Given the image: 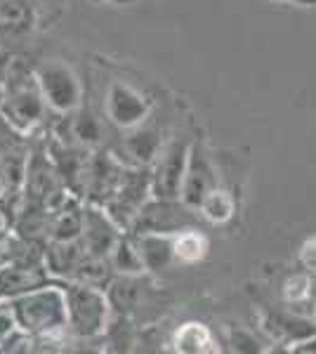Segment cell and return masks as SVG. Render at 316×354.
<instances>
[{
  "instance_id": "cell-26",
  "label": "cell",
  "mask_w": 316,
  "mask_h": 354,
  "mask_svg": "<svg viewBox=\"0 0 316 354\" xmlns=\"http://www.w3.org/2000/svg\"><path fill=\"white\" fill-rule=\"evenodd\" d=\"M3 130H10V125L3 121V116H0V135H3ZM10 133H12V130H10Z\"/></svg>"
},
{
  "instance_id": "cell-29",
  "label": "cell",
  "mask_w": 316,
  "mask_h": 354,
  "mask_svg": "<svg viewBox=\"0 0 316 354\" xmlns=\"http://www.w3.org/2000/svg\"><path fill=\"white\" fill-rule=\"evenodd\" d=\"M314 312H316V300H314Z\"/></svg>"
},
{
  "instance_id": "cell-20",
  "label": "cell",
  "mask_w": 316,
  "mask_h": 354,
  "mask_svg": "<svg viewBox=\"0 0 316 354\" xmlns=\"http://www.w3.org/2000/svg\"><path fill=\"white\" fill-rule=\"evenodd\" d=\"M109 260H111V267L116 274H145L147 272L135 236H128V234H123V236L118 239V243L113 245V250L109 253Z\"/></svg>"
},
{
  "instance_id": "cell-6",
  "label": "cell",
  "mask_w": 316,
  "mask_h": 354,
  "mask_svg": "<svg viewBox=\"0 0 316 354\" xmlns=\"http://www.w3.org/2000/svg\"><path fill=\"white\" fill-rule=\"evenodd\" d=\"M198 218L194 208H189L180 198H151L142 208L132 234L140 232H160V234H177L189 227H196Z\"/></svg>"
},
{
  "instance_id": "cell-5",
  "label": "cell",
  "mask_w": 316,
  "mask_h": 354,
  "mask_svg": "<svg viewBox=\"0 0 316 354\" xmlns=\"http://www.w3.org/2000/svg\"><path fill=\"white\" fill-rule=\"evenodd\" d=\"M189 151H192V145L185 137H175V140L165 142L158 158L151 165L154 198H180L189 163Z\"/></svg>"
},
{
  "instance_id": "cell-22",
  "label": "cell",
  "mask_w": 316,
  "mask_h": 354,
  "mask_svg": "<svg viewBox=\"0 0 316 354\" xmlns=\"http://www.w3.org/2000/svg\"><path fill=\"white\" fill-rule=\"evenodd\" d=\"M102 137H104V123H102V118L93 116V113H85L83 106H80L71 123V142L85 147V149H93V147L100 145Z\"/></svg>"
},
{
  "instance_id": "cell-17",
  "label": "cell",
  "mask_w": 316,
  "mask_h": 354,
  "mask_svg": "<svg viewBox=\"0 0 316 354\" xmlns=\"http://www.w3.org/2000/svg\"><path fill=\"white\" fill-rule=\"evenodd\" d=\"M177 352L185 354H203V352H215V340H212V333L205 324L201 322H187L177 328L175 340H172Z\"/></svg>"
},
{
  "instance_id": "cell-13",
  "label": "cell",
  "mask_w": 316,
  "mask_h": 354,
  "mask_svg": "<svg viewBox=\"0 0 316 354\" xmlns=\"http://www.w3.org/2000/svg\"><path fill=\"white\" fill-rule=\"evenodd\" d=\"M85 248L80 239H73V241H45V250H43V262L45 267L53 274V279H64V281H71L73 270L83 258Z\"/></svg>"
},
{
  "instance_id": "cell-11",
  "label": "cell",
  "mask_w": 316,
  "mask_h": 354,
  "mask_svg": "<svg viewBox=\"0 0 316 354\" xmlns=\"http://www.w3.org/2000/svg\"><path fill=\"white\" fill-rule=\"evenodd\" d=\"M123 230L111 220V215L106 213L102 205L85 203V218H83V234L80 241L88 253L95 255H106L113 250V245L118 243V239L123 236Z\"/></svg>"
},
{
  "instance_id": "cell-25",
  "label": "cell",
  "mask_w": 316,
  "mask_h": 354,
  "mask_svg": "<svg viewBox=\"0 0 316 354\" xmlns=\"http://www.w3.org/2000/svg\"><path fill=\"white\" fill-rule=\"evenodd\" d=\"M295 352H316V338H314V340L302 342L300 347H295Z\"/></svg>"
},
{
  "instance_id": "cell-28",
  "label": "cell",
  "mask_w": 316,
  "mask_h": 354,
  "mask_svg": "<svg viewBox=\"0 0 316 354\" xmlns=\"http://www.w3.org/2000/svg\"><path fill=\"white\" fill-rule=\"evenodd\" d=\"M0 95H3V78H0Z\"/></svg>"
},
{
  "instance_id": "cell-12",
  "label": "cell",
  "mask_w": 316,
  "mask_h": 354,
  "mask_svg": "<svg viewBox=\"0 0 316 354\" xmlns=\"http://www.w3.org/2000/svg\"><path fill=\"white\" fill-rule=\"evenodd\" d=\"M123 137V156L125 165H137V168H151L154 161L158 158L163 142H160V133L156 128L149 125H137L132 130H125Z\"/></svg>"
},
{
  "instance_id": "cell-15",
  "label": "cell",
  "mask_w": 316,
  "mask_h": 354,
  "mask_svg": "<svg viewBox=\"0 0 316 354\" xmlns=\"http://www.w3.org/2000/svg\"><path fill=\"white\" fill-rule=\"evenodd\" d=\"M142 274H113V279L106 286L109 302L113 314H132L142 305L145 286L140 281Z\"/></svg>"
},
{
  "instance_id": "cell-19",
  "label": "cell",
  "mask_w": 316,
  "mask_h": 354,
  "mask_svg": "<svg viewBox=\"0 0 316 354\" xmlns=\"http://www.w3.org/2000/svg\"><path fill=\"white\" fill-rule=\"evenodd\" d=\"M33 21L36 12L28 0H0V33H24Z\"/></svg>"
},
{
  "instance_id": "cell-8",
  "label": "cell",
  "mask_w": 316,
  "mask_h": 354,
  "mask_svg": "<svg viewBox=\"0 0 316 354\" xmlns=\"http://www.w3.org/2000/svg\"><path fill=\"white\" fill-rule=\"evenodd\" d=\"M125 173L123 158L113 156L106 151H93V161H90L88 185H85V201L93 205H106L116 196L120 180Z\"/></svg>"
},
{
  "instance_id": "cell-27",
  "label": "cell",
  "mask_w": 316,
  "mask_h": 354,
  "mask_svg": "<svg viewBox=\"0 0 316 354\" xmlns=\"http://www.w3.org/2000/svg\"><path fill=\"white\" fill-rule=\"evenodd\" d=\"M5 192H8V187H5V182L0 180V198H3V194H5Z\"/></svg>"
},
{
  "instance_id": "cell-3",
  "label": "cell",
  "mask_w": 316,
  "mask_h": 354,
  "mask_svg": "<svg viewBox=\"0 0 316 354\" xmlns=\"http://www.w3.org/2000/svg\"><path fill=\"white\" fill-rule=\"evenodd\" d=\"M66 310L68 330L73 338L80 340H95L104 335L113 314L106 288L78 281H66Z\"/></svg>"
},
{
  "instance_id": "cell-23",
  "label": "cell",
  "mask_w": 316,
  "mask_h": 354,
  "mask_svg": "<svg viewBox=\"0 0 316 354\" xmlns=\"http://www.w3.org/2000/svg\"><path fill=\"white\" fill-rule=\"evenodd\" d=\"M309 295H312V279H309L307 274H295V277H290L288 281H286V286H284L286 302H290V305H302V302L309 300Z\"/></svg>"
},
{
  "instance_id": "cell-16",
  "label": "cell",
  "mask_w": 316,
  "mask_h": 354,
  "mask_svg": "<svg viewBox=\"0 0 316 354\" xmlns=\"http://www.w3.org/2000/svg\"><path fill=\"white\" fill-rule=\"evenodd\" d=\"M113 274L116 272H113L111 260H109L106 255H95V253H88V250H85L83 258H80V262L76 265V270H73L71 281L106 288L109 281L113 279Z\"/></svg>"
},
{
  "instance_id": "cell-24",
  "label": "cell",
  "mask_w": 316,
  "mask_h": 354,
  "mask_svg": "<svg viewBox=\"0 0 316 354\" xmlns=\"http://www.w3.org/2000/svg\"><path fill=\"white\" fill-rule=\"evenodd\" d=\"M300 262L307 272L316 274V236H312L309 241H304L302 250H300Z\"/></svg>"
},
{
  "instance_id": "cell-4",
  "label": "cell",
  "mask_w": 316,
  "mask_h": 354,
  "mask_svg": "<svg viewBox=\"0 0 316 354\" xmlns=\"http://www.w3.org/2000/svg\"><path fill=\"white\" fill-rule=\"evenodd\" d=\"M36 78L40 85L45 102H48L50 111L62 113V116H71L83 106L85 88L83 81L66 62L62 59H48L36 66Z\"/></svg>"
},
{
  "instance_id": "cell-9",
  "label": "cell",
  "mask_w": 316,
  "mask_h": 354,
  "mask_svg": "<svg viewBox=\"0 0 316 354\" xmlns=\"http://www.w3.org/2000/svg\"><path fill=\"white\" fill-rule=\"evenodd\" d=\"M50 281L53 274L45 262H8L0 267V302L21 298L40 286H48Z\"/></svg>"
},
{
  "instance_id": "cell-14",
  "label": "cell",
  "mask_w": 316,
  "mask_h": 354,
  "mask_svg": "<svg viewBox=\"0 0 316 354\" xmlns=\"http://www.w3.org/2000/svg\"><path fill=\"white\" fill-rule=\"evenodd\" d=\"M140 248V255L145 260L147 272H160L175 265V248H172V239L175 234H160V232H140L132 234Z\"/></svg>"
},
{
  "instance_id": "cell-18",
  "label": "cell",
  "mask_w": 316,
  "mask_h": 354,
  "mask_svg": "<svg viewBox=\"0 0 316 354\" xmlns=\"http://www.w3.org/2000/svg\"><path fill=\"white\" fill-rule=\"evenodd\" d=\"M172 248H175L177 265H198L208 255V239L203 232H198V227H189L175 234Z\"/></svg>"
},
{
  "instance_id": "cell-10",
  "label": "cell",
  "mask_w": 316,
  "mask_h": 354,
  "mask_svg": "<svg viewBox=\"0 0 316 354\" xmlns=\"http://www.w3.org/2000/svg\"><path fill=\"white\" fill-rule=\"evenodd\" d=\"M215 187H220V185H217V177L210 165V158H208V153H205L203 145L196 142V145H192V151H189V163H187L185 182H182L180 201H185L189 208L198 210L201 201H203Z\"/></svg>"
},
{
  "instance_id": "cell-7",
  "label": "cell",
  "mask_w": 316,
  "mask_h": 354,
  "mask_svg": "<svg viewBox=\"0 0 316 354\" xmlns=\"http://www.w3.org/2000/svg\"><path fill=\"white\" fill-rule=\"evenodd\" d=\"M149 97L132 88L130 83L113 81L109 85L104 97V113L106 121L113 123L120 130H132L142 125L149 116Z\"/></svg>"
},
{
  "instance_id": "cell-21",
  "label": "cell",
  "mask_w": 316,
  "mask_h": 354,
  "mask_svg": "<svg viewBox=\"0 0 316 354\" xmlns=\"http://www.w3.org/2000/svg\"><path fill=\"white\" fill-rule=\"evenodd\" d=\"M234 210H236V203H234V196L222 187H215L208 196L201 201L198 213L201 218H205L212 225H224L234 218Z\"/></svg>"
},
{
  "instance_id": "cell-2",
  "label": "cell",
  "mask_w": 316,
  "mask_h": 354,
  "mask_svg": "<svg viewBox=\"0 0 316 354\" xmlns=\"http://www.w3.org/2000/svg\"><path fill=\"white\" fill-rule=\"evenodd\" d=\"M17 326L31 335L57 333L68 328V310H66V281L40 286L31 293L21 295L8 302Z\"/></svg>"
},
{
  "instance_id": "cell-1",
  "label": "cell",
  "mask_w": 316,
  "mask_h": 354,
  "mask_svg": "<svg viewBox=\"0 0 316 354\" xmlns=\"http://www.w3.org/2000/svg\"><path fill=\"white\" fill-rule=\"evenodd\" d=\"M45 102L36 78V68L26 66L21 59L10 62L3 76V95H0V116L15 135H33L48 118Z\"/></svg>"
}]
</instances>
